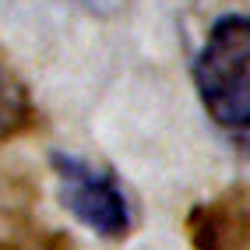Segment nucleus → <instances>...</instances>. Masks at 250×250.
Returning a JSON list of instances; mask_svg holds the SVG:
<instances>
[{
	"label": "nucleus",
	"mask_w": 250,
	"mask_h": 250,
	"mask_svg": "<svg viewBox=\"0 0 250 250\" xmlns=\"http://www.w3.org/2000/svg\"><path fill=\"white\" fill-rule=\"evenodd\" d=\"M194 85L211 120L247 127L250 116V25L243 14H226L211 25L194 60Z\"/></svg>",
	"instance_id": "f257e3e1"
},
{
	"label": "nucleus",
	"mask_w": 250,
	"mask_h": 250,
	"mask_svg": "<svg viewBox=\"0 0 250 250\" xmlns=\"http://www.w3.org/2000/svg\"><path fill=\"white\" fill-rule=\"evenodd\" d=\"M53 169L60 183V197L78 222H85L99 236H124L130 229V205L124 187L113 173L78 159V155H53Z\"/></svg>",
	"instance_id": "f03ea898"
},
{
	"label": "nucleus",
	"mask_w": 250,
	"mask_h": 250,
	"mask_svg": "<svg viewBox=\"0 0 250 250\" xmlns=\"http://www.w3.org/2000/svg\"><path fill=\"white\" fill-rule=\"evenodd\" d=\"M28 120V92L4 63H0V138L14 134Z\"/></svg>",
	"instance_id": "7ed1b4c3"
}]
</instances>
